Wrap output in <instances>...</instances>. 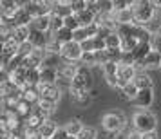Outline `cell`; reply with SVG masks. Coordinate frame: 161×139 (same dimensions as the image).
I'll return each mask as SVG.
<instances>
[{
	"label": "cell",
	"instance_id": "1",
	"mask_svg": "<svg viewBox=\"0 0 161 139\" xmlns=\"http://www.w3.org/2000/svg\"><path fill=\"white\" fill-rule=\"evenodd\" d=\"M132 13H134V24L136 25H147L156 16V6L148 0H138L132 2Z\"/></svg>",
	"mask_w": 161,
	"mask_h": 139
},
{
	"label": "cell",
	"instance_id": "2",
	"mask_svg": "<svg viewBox=\"0 0 161 139\" xmlns=\"http://www.w3.org/2000/svg\"><path fill=\"white\" fill-rule=\"evenodd\" d=\"M132 125H134V130L139 132L141 136L143 134H148V132H156V126H158V119L150 110L141 109L138 110L134 117H132Z\"/></svg>",
	"mask_w": 161,
	"mask_h": 139
},
{
	"label": "cell",
	"instance_id": "3",
	"mask_svg": "<svg viewBox=\"0 0 161 139\" xmlns=\"http://www.w3.org/2000/svg\"><path fill=\"white\" fill-rule=\"evenodd\" d=\"M125 123H127V119H125V114L123 112H118V110H110L107 112L102 119V125L103 128L110 134H119V132L125 128Z\"/></svg>",
	"mask_w": 161,
	"mask_h": 139
},
{
	"label": "cell",
	"instance_id": "4",
	"mask_svg": "<svg viewBox=\"0 0 161 139\" xmlns=\"http://www.w3.org/2000/svg\"><path fill=\"white\" fill-rule=\"evenodd\" d=\"M81 56H83L81 44H78V42H69V44L62 45L60 58L64 60L65 63H76V61H80L81 60Z\"/></svg>",
	"mask_w": 161,
	"mask_h": 139
},
{
	"label": "cell",
	"instance_id": "5",
	"mask_svg": "<svg viewBox=\"0 0 161 139\" xmlns=\"http://www.w3.org/2000/svg\"><path fill=\"white\" fill-rule=\"evenodd\" d=\"M92 87V74L87 67L80 65V71L76 74V78L73 80V85L71 88L74 90H83V92H89V88Z\"/></svg>",
	"mask_w": 161,
	"mask_h": 139
},
{
	"label": "cell",
	"instance_id": "6",
	"mask_svg": "<svg viewBox=\"0 0 161 139\" xmlns=\"http://www.w3.org/2000/svg\"><path fill=\"white\" fill-rule=\"evenodd\" d=\"M138 76V69L136 65H127L123 61L118 63V83H119V88H123L125 85H129L136 80Z\"/></svg>",
	"mask_w": 161,
	"mask_h": 139
},
{
	"label": "cell",
	"instance_id": "7",
	"mask_svg": "<svg viewBox=\"0 0 161 139\" xmlns=\"http://www.w3.org/2000/svg\"><path fill=\"white\" fill-rule=\"evenodd\" d=\"M38 92H40V98L45 99V101H51V103H56L60 101V94H62V90H60L56 85H38Z\"/></svg>",
	"mask_w": 161,
	"mask_h": 139
},
{
	"label": "cell",
	"instance_id": "8",
	"mask_svg": "<svg viewBox=\"0 0 161 139\" xmlns=\"http://www.w3.org/2000/svg\"><path fill=\"white\" fill-rule=\"evenodd\" d=\"M53 36H47V33H42V31H36L31 27V35H29V42L33 45H35V49H44L47 47V44H49V40H51Z\"/></svg>",
	"mask_w": 161,
	"mask_h": 139
},
{
	"label": "cell",
	"instance_id": "9",
	"mask_svg": "<svg viewBox=\"0 0 161 139\" xmlns=\"http://www.w3.org/2000/svg\"><path fill=\"white\" fill-rule=\"evenodd\" d=\"M60 76L58 69H51V67H42L40 69V83L42 85H56Z\"/></svg>",
	"mask_w": 161,
	"mask_h": 139
},
{
	"label": "cell",
	"instance_id": "10",
	"mask_svg": "<svg viewBox=\"0 0 161 139\" xmlns=\"http://www.w3.org/2000/svg\"><path fill=\"white\" fill-rule=\"evenodd\" d=\"M103 74H105V80L109 81L110 87H119V83H118V63L116 61H109L107 65H103Z\"/></svg>",
	"mask_w": 161,
	"mask_h": 139
},
{
	"label": "cell",
	"instance_id": "11",
	"mask_svg": "<svg viewBox=\"0 0 161 139\" xmlns=\"http://www.w3.org/2000/svg\"><path fill=\"white\" fill-rule=\"evenodd\" d=\"M138 67H145V69H152V67H161V52L158 51H150L148 54H147L145 58L139 61L138 65H136V69Z\"/></svg>",
	"mask_w": 161,
	"mask_h": 139
},
{
	"label": "cell",
	"instance_id": "12",
	"mask_svg": "<svg viewBox=\"0 0 161 139\" xmlns=\"http://www.w3.org/2000/svg\"><path fill=\"white\" fill-rule=\"evenodd\" d=\"M152 101H154V90H152V88L139 90L138 98L134 99V103H136L138 107H141V109H148V107L152 105Z\"/></svg>",
	"mask_w": 161,
	"mask_h": 139
},
{
	"label": "cell",
	"instance_id": "13",
	"mask_svg": "<svg viewBox=\"0 0 161 139\" xmlns=\"http://www.w3.org/2000/svg\"><path fill=\"white\" fill-rule=\"evenodd\" d=\"M53 13L54 15L67 18V16L74 15L73 9H71V0H64V2H53Z\"/></svg>",
	"mask_w": 161,
	"mask_h": 139
},
{
	"label": "cell",
	"instance_id": "14",
	"mask_svg": "<svg viewBox=\"0 0 161 139\" xmlns=\"http://www.w3.org/2000/svg\"><path fill=\"white\" fill-rule=\"evenodd\" d=\"M69 92H71V99L76 105H80V107H87L89 103H91V99H92V94L83 92V90H74V88H71Z\"/></svg>",
	"mask_w": 161,
	"mask_h": 139
},
{
	"label": "cell",
	"instance_id": "15",
	"mask_svg": "<svg viewBox=\"0 0 161 139\" xmlns=\"http://www.w3.org/2000/svg\"><path fill=\"white\" fill-rule=\"evenodd\" d=\"M31 27L36 31H42V33H51V15L49 16H40V18H35Z\"/></svg>",
	"mask_w": 161,
	"mask_h": 139
},
{
	"label": "cell",
	"instance_id": "16",
	"mask_svg": "<svg viewBox=\"0 0 161 139\" xmlns=\"http://www.w3.org/2000/svg\"><path fill=\"white\" fill-rule=\"evenodd\" d=\"M29 35H31V25L29 27H15V29H13V40H15L18 45L29 42Z\"/></svg>",
	"mask_w": 161,
	"mask_h": 139
},
{
	"label": "cell",
	"instance_id": "17",
	"mask_svg": "<svg viewBox=\"0 0 161 139\" xmlns=\"http://www.w3.org/2000/svg\"><path fill=\"white\" fill-rule=\"evenodd\" d=\"M58 128H60V126L54 123V121L47 119V121L40 126V130H38V132H40V136H42L44 139H47V137H54V134L58 132Z\"/></svg>",
	"mask_w": 161,
	"mask_h": 139
},
{
	"label": "cell",
	"instance_id": "18",
	"mask_svg": "<svg viewBox=\"0 0 161 139\" xmlns=\"http://www.w3.org/2000/svg\"><path fill=\"white\" fill-rule=\"evenodd\" d=\"M53 38H54L56 42H60L62 45H65V44H69V42H74V31L64 27L62 31L54 33V35H53Z\"/></svg>",
	"mask_w": 161,
	"mask_h": 139
},
{
	"label": "cell",
	"instance_id": "19",
	"mask_svg": "<svg viewBox=\"0 0 161 139\" xmlns=\"http://www.w3.org/2000/svg\"><path fill=\"white\" fill-rule=\"evenodd\" d=\"M134 83L138 85L139 90H145V88H152V78H150L148 74H145V72H139V71H138V76H136Z\"/></svg>",
	"mask_w": 161,
	"mask_h": 139
},
{
	"label": "cell",
	"instance_id": "20",
	"mask_svg": "<svg viewBox=\"0 0 161 139\" xmlns=\"http://www.w3.org/2000/svg\"><path fill=\"white\" fill-rule=\"evenodd\" d=\"M83 128H85V126L81 125L80 119H71V121L65 125L67 134H69V136H74V137H78V136L81 134V130H83Z\"/></svg>",
	"mask_w": 161,
	"mask_h": 139
},
{
	"label": "cell",
	"instance_id": "21",
	"mask_svg": "<svg viewBox=\"0 0 161 139\" xmlns=\"http://www.w3.org/2000/svg\"><path fill=\"white\" fill-rule=\"evenodd\" d=\"M121 94H123L127 99L134 101V99L138 98V94H139V88H138V85L132 81V83H129V85H125V87L121 88Z\"/></svg>",
	"mask_w": 161,
	"mask_h": 139
},
{
	"label": "cell",
	"instance_id": "22",
	"mask_svg": "<svg viewBox=\"0 0 161 139\" xmlns=\"http://www.w3.org/2000/svg\"><path fill=\"white\" fill-rule=\"evenodd\" d=\"M121 36L118 35V33H112L107 40H105V44H107V49H121Z\"/></svg>",
	"mask_w": 161,
	"mask_h": 139
},
{
	"label": "cell",
	"instance_id": "23",
	"mask_svg": "<svg viewBox=\"0 0 161 139\" xmlns=\"http://www.w3.org/2000/svg\"><path fill=\"white\" fill-rule=\"evenodd\" d=\"M80 65L89 67V65H98V58H96V52H83V56L80 60Z\"/></svg>",
	"mask_w": 161,
	"mask_h": 139
},
{
	"label": "cell",
	"instance_id": "24",
	"mask_svg": "<svg viewBox=\"0 0 161 139\" xmlns=\"http://www.w3.org/2000/svg\"><path fill=\"white\" fill-rule=\"evenodd\" d=\"M45 52H47V54H58L60 56V52H62V44L56 42L54 38H51L49 44H47V47H45Z\"/></svg>",
	"mask_w": 161,
	"mask_h": 139
},
{
	"label": "cell",
	"instance_id": "25",
	"mask_svg": "<svg viewBox=\"0 0 161 139\" xmlns=\"http://www.w3.org/2000/svg\"><path fill=\"white\" fill-rule=\"evenodd\" d=\"M33 51H35V45L31 44V42H25V44H22L18 47V56L20 58H27V56L33 54Z\"/></svg>",
	"mask_w": 161,
	"mask_h": 139
},
{
	"label": "cell",
	"instance_id": "26",
	"mask_svg": "<svg viewBox=\"0 0 161 139\" xmlns=\"http://www.w3.org/2000/svg\"><path fill=\"white\" fill-rule=\"evenodd\" d=\"M71 9H73L74 15H78V13L87 9V2L85 0H71Z\"/></svg>",
	"mask_w": 161,
	"mask_h": 139
},
{
	"label": "cell",
	"instance_id": "27",
	"mask_svg": "<svg viewBox=\"0 0 161 139\" xmlns=\"http://www.w3.org/2000/svg\"><path fill=\"white\" fill-rule=\"evenodd\" d=\"M96 136H98L96 128H92V126H85V128L81 130V134L78 136V139H96Z\"/></svg>",
	"mask_w": 161,
	"mask_h": 139
},
{
	"label": "cell",
	"instance_id": "28",
	"mask_svg": "<svg viewBox=\"0 0 161 139\" xmlns=\"http://www.w3.org/2000/svg\"><path fill=\"white\" fill-rule=\"evenodd\" d=\"M64 22H65L67 29H71V31L80 29V24H78V20H76V15H71V16H67V18H64Z\"/></svg>",
	"mask_w": 161,
	"mask_h": 139
},
{
	"label": "cell",
	"instance_id": "29",
	"mask_svg": "<svg viewBox=\"0 0 161 139\" xmlns=\"http://www.w3.org/2000/svg\"><path fill=\"white\" fill-rule=\"evenodd\" d=\"M85 40H89V33L85 27H80L78 31H74V42H78V44H83Z\"/></svg>",
	"mask_w": 161,
	"mask_h": 139
},
{
	"label": "cell",
	"instance_id": "30",
	"mask_svg": "<svg viewBox=\"0 0 161 139\" xmlns=\"http://www.w3.org/2000/svg\"><path fill=\"white\" fill-rule=\"evenodd\" d=\"M132 6V2H127V0H114V11L119 13V11H125Z\"/></svg>",
	"mask_w": 161,
	"mask_h": 139
},
{
	"label": "cell",
	"instance_id": "31",
	"mask_svg": "<svg viewBox=\"0 0 161 139\" xmlns=\"http://www.w3.org/2000/svg\"><path fill=\"white\" fill-rule=\"evenodd\" d=\"M81 49L83 52H96V44H94V38H89L81 44Z\"/></svg>",
	"mask_w": 161,
	"mask_h": 139
},
{
	"label": "cell",
	"instance_id": "32",
	"mask_svg": "<svg viewBox=\"0 0 161 139\" xmlns=\"http://www.w3.org/2000/svg\"><path fill=\"white\" fill-rule=\"evenodd\" d=\"M67 137H69V134H67L65 126H60L58 132L54 134V137H53V139H67Z\"/></svg>",
	"mask_w": 161,
	"mask_h": 139
},
{
	"label": "cell",
	"instance_id": "33",
	"mask_svg": "<svg viewBox=\"0 0 161 139\" xmlns=\"http://www.w3.org/2000/svg\"><path fill=\"white\" fill-rule=\"evenodd\" d=\"M141 139H159V134L158 132H148V134H143Z\"/></svg>",
	"mask_w": 161,
	"mask_h": 139
},
{
	"label": "cell",
	"instance_id": "34",
	"mask_svg": "<svg viewBox=\"0 0 161 139\" xmlns=\"http://www.w3.org/2000/svg\"><path fill=\"white\" fill-rule=\"evenodd\" d=\"M125 139H141V134L139 132H129V134H125Z\"/></svg>",
	"mask_w": 161,
	"mask_h": 139
},
{
	"label": "cell",
	"instance_id": "35",
	"mask_svg": "<svg viewBox=\"0 0 161 139\" xmlns=\"http://www.w3.org/2000/svg\"><path fill=\"white\" fill-rule=\"evenodd\" d=\"M67 139H78V137H74V136H69V137H67Z\"/></svg>",
	"mask_w": 161,
	"mask_h": 139
},
{
	"label": "cell",
	"instance_id": "36",
	"mask_svg": "<svg viewBox=\"0 0 161 139\" xmlns=\"http://www.w3.org/2000/svg\"><path fill=\"white\" fill-rule=\"evenodd\" d=\"M159 69H161V67H159Z\"/></svg>",
	"mask_w": 161,
	"mask_h": 139
}]
</instances>
